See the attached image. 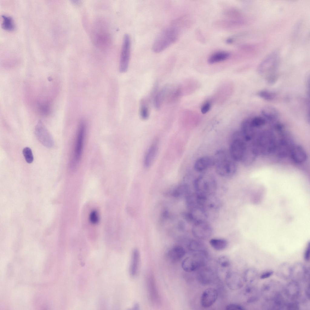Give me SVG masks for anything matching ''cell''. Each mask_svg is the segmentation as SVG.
<instances>
[{"instance_id":"6da1fadb","label":"cell","mask_w":310,"mask_h":310,"mask_svg":"<svg viewBox=\"0 0 310 310\" xmlns=\"http://www.w3.org/2000/svg\"><path fill=\"white\" fill-rule=\"evenodd\" d=\"M214 157L216 170L219 176L225 177L233 176L236 173L237 167L235 161L229 151L224 150L217 151Z\"/></svg>"},{"instance_id":"7a4b0ae2","label":"cell","mask_w":310,"mask_h":310,"mask_svg":"<svg viewBox=\"0 0 310 310\" xmlns=\"http://www.w3.org/2000/svg\"><path fill=\"white\" fill-rule=\"evenodd\" d=\"M253 141L259 155L267 156L274 153L277 138L273 130L265 129L259 131Z\"/></svg>"},{"instance_id":"3957f363","label":"cell","mask_w":310,"mask_h":310,"mask_svg":"<svg viewBox=\"0 0 310 310\" xmlns=\"http://www.w3.org/2000/svg\"><path fill=\"white\" fill-rule=\"evenodd\" d=\"M279 61L278 53L274 52L267 56L258 67L259 74L265 78L269 84H273L278 79V76L277 71Z\"/></svg>"},{"instance_id":"277c9868","label":"cell","mask_w":310,"mask_h":310,"mask_svg":"<svg viewBox=\"0 0 310 310\" xmlns=\"http://www.w3.org/2000/svg\"><path fill=\"white\" fill-rule=\"evenodd\" d=\"M178 35V29L175 27L165 28L155 39L152 46L153 51L158 53L163 51L176 41Z\"/></svg>"},{"instance_id":"5b68a950","label":"cell","mask_w":310,"mask_h":310,"mask_svg":"<svg viewBox=\"0 0 310 310\" xmlns=\"http://www.w3.org/2000/svg\"><path fill=\"white\" fill-rule=\"evenodd\" d=\"M193 186L195 192L210 196L216 191V182L211 175L204 173L199 176L195 180Z\"/></svg>"},{"instance_id":"8992f818","label":"cell","mask_w":310,"mask_h":310,"mask_svg":"<svg viewBox=\"0 0 310 310\" xmlns=\"http://www.w3.org/2000/svg\"><path fill=\"white\" fill-rule=\"evenodd\" d=\"M240 131H236L232 136L229 152L236 161L241 162L243 157L247 142Z\"/></svg>"},{"instance_id":"52a82bcc","label":"cell","mask_w":310,"mask_h":310,"mask_svg":"<svg viewBox=\"0 0 310 310\" xmlns=\"http://www.w3.org/2000/svg\"><path fill=\"white\" fill-rule=\"evenodd\" d=\"M276 147L273 153L280 158H283L289 155L290 151L295 144L292 135L285 130L279 133Z\"/></svg>"},{"instance_id":"ba28073f","label":"cell","mask_w":310,"mask_h":310,"mask_svg":"<svg viewBox=\"0 0 310 310\" xmlns=\"http://www.w3.org/2000/svg\"><path fill=\"white\" fill-rule=\"evenodd\" d=\"M207 255L203 254H193L184 259L181 266L183 269L188 272H193L199 270L205 266Z\"/></svg>"},{"instance_id":"9c48e42d","label":"cell","mask_w":310,"mask_h":310,"mask_svg":"<svg viewBox=\"0 0 310 310\" xmlns=\"http://www.w3.org/2000/svg\"><path fill=\"white\" fill-rule=\"evenodd\" d=\"M284 289L283 285L279 282L270 280L262 285L261 293L265 300H270L282 295Z\"/></svg>"},{"instance_id":"30bf717a","label":"cell","mask_w":310,"mask_h":310,"mask_svg":"<svg viewBox=\"0 0 310 310\" xmlns=\"http://www.w3.org/2000/svg\"><path fill=\"white\" fill-rule=\"evenodd\" d=\"M86 131L85 122H79L76 137L74 153V163L75 165L79 161L82 152Z\"/></svg>"},{"instance_id":"8fae6325","label":"cell","mask_w":310,"mask_h":310,"mask_svg":"<svg viewBox=\"0 0 310 310\" xmlns=\"http://www.w3.org/2000/svg\"><path fill=\"white\" fill-rule=\"evenodd\" d=\"M130 52V40L128 34H125L123 38L119 64V70L121 73L126 72L127 70L129 62Z\"/></svg>"},{"instance_id":"7c38bea8","label":"cell","mask_w":310,"mask_h":310,"mask_svg":"<svg viewBox=\"0 0 310 310\" xmlns=\"http://www.w3.org/2000/svg\"><path fill=\"white\" fill-rule=\"evenodd\" d=\"M192 232L196 238L199 239H204L211 236L212 229L209 224L204 220L194 223L192 229Z\"/></svg>"},{"instance_id":"4fadbf2b","label":"cell","mask_w":310,"mask_h":310,"mask_svg":"<svg viewBox=\"0 0 310 310\" xmlns=\"http://www.w3.org/2000/svg\"><path fill=\"white\" fill-rule=\"evenodd\" d=\"M35 134L38 140L44 146L48 148L53 147V137L41 121H39L36 126Z\"/></svg>"},{"instance_id":"5bb4252c","label":"cell","mask_w":310,"mask_h":310,"mask_svg":"<svg viewBox=\"0 0 310 310\" xmlns=\"http://www.w3.org/2000/svg\"><path fill=\"white\" fill-rule=\"evenodd\" d=\"M225 283L229 288L232 290L240 289L243 285V277L237 272L230 271L225 277Z\"/></svg>"},{"instance_id":"9a60e30c","label":"cell","mask_w":310,"mask_h":310,"mask_svg":"<svg viewBox=\"0 0 310 310\" xmlns=\"http://www.w3.org/2000/svg\"><path fill=\"white\" fill-rule=\"evenodd\" d=\"M309 270L307 269L301 262L295 263L292 266L291 278L292 280L298 282L308 278Z\"/></svg>"},{"instance_id":"2e32d148","label":"cell","mask_w":310,"mask_h":310,"mask_svg":"<svg viewBox=\"0 0 310 310\" xmlns=\"http://www.w3.org/2000/svg\"><path fill=\"white\" fill-rule=\"evenodd\" d=\"M218 292L214 288H209L203 293L200 299L201 306L204 308H208L212 305L217 298Z\"/></svg>"},{"instance_id":"e0dca14e","label":"cell","mask_w":310,"mask_h":310,"mask_svg":"<svg viewBox=\"0 0 310 310\" xmlns=\"http://www.w3.org/2000/svg\"><path fill=\"white\" fill-rule=\"evenodd\" d=\"M240 131L246 140L250 141L255 138L259 131L252 125L250 118H248L242 122Z\"/></svg>"},{"instance_id":"ac0fdd59","label":"cell","mask_w":310,"mask_h":310,"mask_svg":"<svg viewBox=\"0 0 310 310\" xmlns=\"http://www.w3.org/2000/svg\"><path fill=\"white\" fill-rule=\"evenodd\" d=\"M292 160L296 164H301L306 160L307 155L304 148L301 145L294 144L289 154Z\"/></svg>"},{"instance_id":"d6986e66","label":"cell","mask_w":310,"mask_h":310,"mask_svg":"<svg viewBox=\"0 0 310 310\" xmlns=\"http://www.w3.org/2000/svg\"><path fill=\"white\" fill-rule=\"evenodd\" d=\"M215 161L214 157L209 156H204L198 159L194 165V170L197 172L204 171L214 166Z\"/></svg>"},{"instance_id":"ffe728a7","label":"cell","mask_w":310,"mask_h":310,"mask_svg":"<svg viewBox=\"0 0 310 310\" xmlns=\"http://www.w3.org/2000/svg\"><path fill=\"white\" fill-rule=\"evenodd\" d=\"M283 292L289 299L292 301L296 300L299 297L300 292L298 282L292 280L284 287Z\"/></svg>"},{"instance_id":"44dd1931","label":"cell","mask_w":310,"mask_h":310,"mask_svg":"<svg viewBox=\"0 0 310 310\" xmlns=\"http://www.w3.org/2000/svg\"><path fill=\"white\" fill-rule=\"evenodd\" d=\"M204 267L199 270L197 278L198 282L200 284L203 285H206L213 282L214 275L213 272L211 269L208 267Z\"/></svg>"},{"instance_id":"7402d4cb","label":"cell","mask_w":310,"mask_h":310,"mask_svg":"<svg viewBox=\"0 0 310 310\" xmlns=\"http://www.w3.org/2000/svg\"><path fill=\"white\" fill-rule=\"evenodd\" d=\"M158 147L156 143L151 145L147 150L144 158L143 163L146 168L150 167L154 162L157 155Z\"/></svg>"},{"instance_id":"603a6c76","label":"cell","mask_w":310,"mask_h":310,"mask_svg":"<svg viewBox=\"0 0 310 310\" xmlns=\"http://www.w3.org/2000/svg\"><path fill=\"white\" fill-rule=\"evenodd\" d=\"M140 262V254L139 250L134 248L132 252L130 268L131 276H135L137 274Z\"/></svg>"},{"instance_id":"cb8c5ba5","label":"cell","mask_w":310,"mask_h":310,"mask_svg":"<svg viewBox=\"0 0 310 310\" xmlns=\"http://www.w3.org/2000/svg\"><path fill=\"white\" fill-rule=\"evenodd\" d=\"M292 266L287 262H283L278 267L276 275L279 278L287 280L291 278Z\"/></svg>"},{"instance_id":"d4e9b609","label":"cell","mask_w":310,"mask_h":310,"mask_svg":"<svg viewBox=\"0 0 310 310\" xmlns=\"http://www.w3.org/2000/svg\"><path fill=\"white\" fill-rule=\"evenodd\" d=\"M261 113L267 122H273L278 118L279 114L278 110L275 108L271 106H266L263 107L261 110Z\"/></svg>"},{"instance_id":"484cf974","label":"cell","mask_w":310,"mask_h":310,"mask_svg":"<svg viewBox=\"0 0 310 310\" xmlns=\"http://www.w3.org/2000/svg\"><path fill=\"white\" fill-rule=\"evenodd\" d=\"M188 248L192 254H208L205 245L199 240H194L191 241L189 244Z\"/></svg>"},{"instance_id":"4316f807","label":"cell","mask_w":310,"mask_h":310,"mask_svg":"<svg viewBox=\"0 0 310 310\" xmlns=\"http://www.w3.org/2000/svg\"><path fill=\"white\" fill-rule=\"evenodd\" d=\"M185 251L184 248L179 246H175L169 251L168 256L171 260L174 261L180 260L184 256Z\"/></svg>"},{"instance_id":"83f0119b","label":"cell","mask_w":310,"mask_h":310,"mask_svg":"<svg viewBox=\"0 0 310 310\" xmlns=\"http://www.w3.org/2000/svg\"><path fill=\"white\" fill-rule=\"evenodd\" d=\"M230 54L225 51H219L214 53L210 56L208 61L210 64H212L226 60L229 58Z\"/></svg>"},{"instance_id":"f1b7e54d","label":"cell","mask_w":310,"mask_h":310,"mask_svg":"<svg viewBox=\"0 0 310 310\" xmlns=\"http://www.w3.org/2000/svg\"><path fill=\"white\" fill-rule=\"evenodd\" d=\"M258 274L255 269L249 268L245 271L243 276L244 282L248 285H253L258 278Z\"/></svg>"},{"instance_id":"f546056e","label":"cell","mask_w":310,"mask_h":310,"mask_svg":"<svg viewBox=\"0 0 310 310\" xmlns=\"http://www.w3.org/2000/svg\"><path fill=\"white\" fill-rule=\"evenodd\" d=\"M217 263L219 270L225 273L226 274L230 270L231 262L229 258L226 256H222L218 259Z\"/></svg>"},{"instance_id":"4dcf8cb0","label":"cell","mask_w":310,"mask_h":310,"mask_svg":"<svg viewBox=\"0 0 310 310\" xmlns=\"http://www.w3.org/2000/svg\"><path fill=\"white\" fill-rule=\"evenodd\" d=\"M209 243L213 248L219 251L224 249L228 245L227 241L223 239H212L209 240Z\"/></svg>"},{"instance_id":"1f68e13d","label":"cell","mask_w":310,"mask_h":310,"mask_svg":"<svg viewBox=\"0 0 310 310\" xmlns=\"http://www.w3.org/2000/svg\"><path fill=\"white\" fill-rule=\"evenodd\" d=\"M168 87H165L156 95L154 99V105L157 109L159 108L166 97L168 91Z\"/></svg>"},{"instance_id":"d6a6232c","label":"cell","mask_w":310,"mask_h":310,"mask_svg":"<svg viewBox=\"0 0 310 310\" xmlns=\"http://www.w3.org/2000/svg\"><path fill=\"white\" fill-rule=\"evenodd\" d=\"M190 193L188 185L186 184H182L179 185L174 190L173 195L175 197H178L183 195H185L186 196Z\"/></svg>"},{"instance_id":"836d02e7","label":"cell","mask_w":310,"mask_h":310,"mask_svg":"<svg viewBox=\"0 0 310 310\" xmlns=\"http://www.w3.org/2000/svg\"><path fill=\"white\" fill-rule=\"evenodd\" d=\"M2 17L3 19L2 26L3 29L8 31H12L15 29V24L11 17L2 15Z\"/></svg>"},{"instance_id":"e575fe53","label":"cell","mask_w":310,"mask_h":310,"mask_svg":"<svg viewBox=\"0 0 310 310\" xmlns=\"http://www.w3.org/2000/svg\"><path fill=\"white\" fill-rule=\"evenodd\" d=\"M250 120L253 126L258 129L265 125L267 122L264 117L259 116L251 118Z\"/></svg>"},{"instance_id":"d590c367","label":"cell","mask_w":310,"mask_h":310,"mask_svg":"<svg viewBox=\"0 0 310 310\" xmlns=\"http://www.w3.org/2000/svg\"><path fill=\"white\" fill-rule=\"evenodd\" d=\"M140 115L141 118L144 120H147L149 115V108L144 100L142 101L140 108Z\"/></svg>"},{"instance_id":"8d00e7d4","label":"cell","mask_w":310,"mask_h":310,"mask_svg":"<svg viewBox=\"0 0 310 310\" xmlns=\"http://www.w3.org/2000/svg\"><path fill=\"white\" fill-rule=\"evenodd\" d=\"M258 95L260 97L267 101L273 100L275 97L276 94L271 91L267 90H262L258 94Z\"/></svg>"},{"instance_id":"74e56055","label":"cell","mask_w":310,"mask_h":310,"mask_svg":"<svg viewBox=\"0 0 310 310\" xmlns=\"http://www.w3.org/2000/svg\"><path fill=\"white\" fill-rule=\"evenodd\" d=\"M23 154L26 162L28 163H31L34 160V157L31 149L29 147H26L23 150Z\"/></svg>"},{"instance_id":"f35d334b","label":"cell","mask_w":310,"mask_h":310,"mask_svg":"<svg viewBox=\"0 0 310 310\" xmlns=\"http://www.w3.org/2000/svg\"><path fill=\"white\" fill-rule=\"evenodd\" d=\"M89 220L93 224H97L99 221V217L97 211L95 210H92L89 215Z\"/></svg>"},{"instance_id":"ab89813d","label":"cell","mask_w":310,"mask_h":310,"mask_svg":"<svg viewBox=\"0 0 310 310\" xmlns=\"http://www.w3.org/2000/svg\"><path fill=\"white\" fill-rule=\"evenodd\" d=\"M299 308V305L295 300H293L290 302L286 303L285 306V308H286L287 309H298Z\"/></svg>"},{"instance_id":"60d3db41","label":"cell","mask_w":310,"mask_h":310,"mask_svg":"<svg viewBox=\"0 0 310 310\" xmlns=\"http://www.w3.org/2000/svg\"><path fill=\"white\" fill-rule=\"evenodd\" d=\"M226 309L227 310H243L245 309L242 306L235 304H230L227 305Z\"/></svg>"},{"instance_id":"b9f144b4","label":"cell","mask_w":310,"mask_h":310,"mask_svg":"<svg viewBox=\"0 0 310 310\" xmlns=\"http://www.w3.org/2000/svg\"><path fill=\"white\" fill-rule=\"evenodd\" d=\"M273 273V272L272 270L267 271L262 273L260 275V278L261 279H267L272 276Z\"/></svg>"},{"instance_id":"7bdbcfd3","label":"cell","mask_w":310,"mask_h":310,"mask_svg":"<svg viewBox=\"0 0 310 310\" xmlns=\"http://www.w3.org/2000/svg\"><path fill=\"white\" fill-rule=\"evenodd\" d=\"M304 258L305 260L307 262L309 261L310 259V245L309 243L307 246L305 251Z\"/></svg>"},{"instance_id":"ee69618b","label":"cell","mask_w":310,"mask_h":310,"mask_svg":"<svg viewBox=\"0 0 310 310\" xmlns=\"http://www.w3.org/2000/svg\"><path fill=\"white\" fill-rule=\"evenodd\" d=\"M210 107V105L209 103H206L204 104L201 108L202 113L203 114H205L207 113L209 110Z\"/></svg>"},{"instance_id":"f6af8a7d","label":"cell","mask_w":310,"mask_h":310,"mask_svg":"<svg viewBox=\"0 0 310 310\" xmlns=\"http://www.w3.org/2000/svg\"><path fill=\"white\" fill-rule=\"evenodd\" d=\"M184 223L182 222H180L178 223V226L179 229H183L185 226Z\"/></svg>"}]
</instances>
